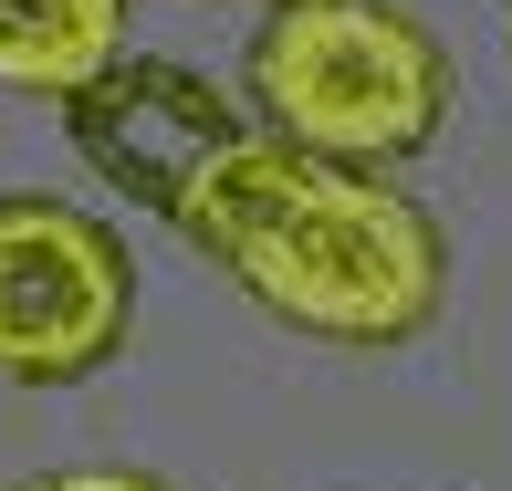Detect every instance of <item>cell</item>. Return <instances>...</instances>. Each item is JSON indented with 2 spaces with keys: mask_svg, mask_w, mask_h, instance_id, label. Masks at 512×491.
<instances>
[{
  "mask_svg": "<svg viewBox=\"0 0 512 491\" xmlns=\"http://www.w3.org/2000/svg\"><path fill=\"white\" fill-rule=\"evenodd\" d=\"M251 303L324 345H408L439 314V230L387 168H314L230 262Z\"/></svg>",
  "mask_w": 512,
  "mask_h": 491,
  "instance_id": "1",
  "label": "cell"
},
{
  "mask_svg": "<svg viewBox=\"0 0 512 491\" xmlns=\"http://www.w3.org/2000/svg\"><path fill=\"white\" fill-rule=\"evenodd\" d=\"M251 95L324 168H408L450 115V63L387 0H283L251 42Z\"/></svg>",
  "mask_w": 512,
  "mask_h": 491,
  "instance_id": "2",
  "label": "cell"
},
{
  "mask_svg": "<svg viewBox=\"0 0 512 491\" xmlns=\"http://www.w3.org/2000/svg\"><path fill=\"white\" fill-rule=\"evenodd\" d=\"M126 324H136V262L95 209L0 199V377L74 387L126 345Z\"/></svg>",
  "mask_w": 512,
  "mask_h": 491,
  "instance_id": "3",
  "label": "cell"
},
{
  "mask_svg": "<svg viewBox=\"0 0 512 491\" xmlns=\"http://www.w3.org/2000/svg\"><path fill=\"white\" fill-rule=\"evenodd\" d=\"M63 136H74V157L95 178H115V189L147 199V209H168L241 136V105L209 74H189V63H115L84 95H63Z\"/></svg>",
  "mask_w": 512,
  "mask_h": 491,
  "instance_id": "4",
  "label": "cell"
},
{
  "mask_svg": "<svg viewBox=\"0 0 512 491\" xmlns=\"http://www.w3.org/2000/svg\"><path fill=\"white\" fill-rule=\"evenodd\" d=\"M304 168H314V157L293 147V136H272V126H241V136H230V147H220V157H209V168L189 178V189L168 199V230L230 272V262L251 251V230H262L272 209L293 199V178H304Z\"/></svg>",
  "mask_w": 512,
  "mask_h": 491,
  "instance_id": "5",
  "label": "cell"
},
{
  "mask_svg": "<svg viewBox=\"0 0 512 491\" xmlns=\"http://www.w3.org/2000/svg\"><path fill=\"white\" fill-rule=\"evenodd\" d=\"M126 63V0H0V84L11 95H84Z\"/></svg>",
  "mask_w": 512,
  "mask_h": 491,
  "instance_id": "6",
  "label": "cell"
},
{
  "mask_svg": "<svg viewBox=\"0 0 512 491\" xmlns=\"http://www.w3.org/2000/svg\"><path fill=\"white\" fill-rule=\"evenodd\" d=\"M32 491H168L147 471H63V481H32Z\"/></svg>",
  "mask_w": 512,
  "mask_h": 491,
  "instance_id": "7",
  "label": "cell"
}]
</instances>
